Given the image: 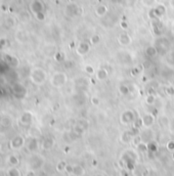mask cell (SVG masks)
Listing matches in <instances>:
<instances>
[{
	"mask_svg": "<svg viewBox=\"0 0 174 176\" xmlns=\"http://www.w3.org/2000/svg\"><path fill=\"white\" fill-rule=\"evenodd\" d=\"M29 78L33 84L41 86L47 81V72L40 67H35L30 71Z\"/></svg>",
	"mask_w": 174,
	"mask_h": 176,
	"instance_id": "cell-1",
	"label": "cell"
},
{
	"mask_svg": "<svg viewBox=\"0 0 174 176\" xmlns=\"http://www.w3.org/2000/svg\"><path fill=\"white\" fill-rule=\"evenodd\" d=\"M68 80H69V78L65 72L58 71L54 72L50 77V84L54 88H61L68 83Z\"/></svg>",
	"mask_w": 174,
	"mask_h": 176,
	"instance_id": "cell-2",
	"label": "cell"
},
{
	"mask_svg": "<svg viewBox=\"0 0 174 176\" xmlns=\"http://www.w3.org/2000/svg\"><path fill=\"white\" fill-rule=\"evenodd\" d=\"M166 11L167 8L165 4L163 2H160V3H157L154 7L150 8V16L152 20H159V19H161L166 14Z\"/></svg>",
	"mask_w": 174,
	"mask_h": 176,
	"instance_id": "cell-3",
	"label": "cell"
},
{
	"mask_svg": "<svg viewBox=\"0 0 174 176\" xmlns=\"http://www.w3.org/2000/svg\"><path fill=\"white\" fill-rule=\"evenodd\" d=\"M170 45H171L170 42H169V40L167 39V38L161 37L156 40V45L155 46H156L157 49H158L159 54L165 56V54L170 50Z\"/></svg>",
	"mask_w": 174,
	"mask_h": 176,
	"instance_id": "cell-4",
	"label": "cell"
},
{
	"mask_svg": "<svg viewBox=\"0 0 174 176\" xmlns=\"http://www.w3.org/2000/svg\"><path fill=\"white\" fill-rule=\"evenodd\" d=\"M136 120L135 113L132 110H125L120 116V121L123 125H129L133 124V122Z\"/></svg>",
	"mask_w": 174,
	"mask_h": 176,
	"instance_id": "cell-5",
	"label": "cell"
},
{
	"mask_svg": "<svg viewBox=\"0 0 174 176\" xmlns=\"http://www.w3.org/2000/svg\"><path fill=\"white\" fill-rule=\"evenodd\" d=\"M91 44L87 41H81L78 46L76 47V53L80 56H84L86 54H88L91 50Z\"/></svg>",
	"mask_w": 174,
	"mask_h": 176,
	"instance_id": "cell-6",
	"label": "cell"
},
{
	"mask_svg": "<svg viewBox=\"0 0 174 176\" xmlns=\"http://www.w3.org/2000/svg\"><path fill=\"white\" fill-rule=\"evenodd\" d=\"M29 164L31 166L32 170H38L40 169L44 164V160L39 155H33L29 161Z\"/></svg>",
	"mask_w": 174,
	"mask_h": 176,
	"instance_id": "cell-7",
	"label": "cell"
},
{
	"mask_svg": "<svg viewBox=\"0 0 174 176\" xmlns=\"http://www.w3.org/2000/svg\"><path fill=\"white\" fill-rule=\"evenodd\" d=\"M143 120V126L145 128H150L153 125L155 124V121H156V116L153 115L152 113H145V115L141 118Z\"/></svg>",
	"mask_w": 174,
	"mask_h": 176,
	"instance_id": "cell-8",
	"label": "cell"
},
{
	"mask_svg": "<svg viewBox=\"0 0 174 176\" xmlns=\"http://www.w3.org/2000/svg\"><path fill=\"white\" fill-rule=\"evenodd\" d=\"M118 43L121 46H124V47L129 46L132 43V37L128 33H121L118 36Z\"/></svg>",
	"mask_w": 174,
	"mask_h": 176,
	"instance_id": "cell-9",
	"label": "cell"
},
{
	"mask_svg": "<svg viewBox=\"0 0 174 176\" xmlns=\"http://www.w3.org/2000/svg\"><path fill=\"white\" fill-rule=\"evenodd\" d=\"M25 145V138L22 135H16L10 141V147L14 150H20Z\"/></svg>",
	"mask_w": 174,
	"mask_h": 176,
	"instance_id": "cell-10",
	"label": "cell"
},
{
	"mask_svg": "<svg viewBox=\"0 0 174 176\" xmlns=\"http://www.w3.org/2000/svg\"><path fill=\"white\" fill-rule=\"evenodd\" d=\"M33 121V115L31 112L26 111L22 114V116L20 117V123L24 126H29Z\"/></svg>",
	"mask_w": 174,
	"mask_h": 176,
	"instance_id": "cell-11",
	"label": "cell"
},
{
	"mask_svg": "<svg viewBox=\"0 0 174 176\" xmlns=\"http://www.w3.org/2000/svg\"><path fill=\"white\" fill-rule=\"evenodd\" d=\"M30 8H31V10H32L33 14H39V12L43 11L44 5L40 0H34V1L31 3V5H30Z\"/></svg>",
	"mask_w": 174,
	"mask_h": 176,
	"instance_id": "cell-12",
	"label": "cell"
},
{
	"mask_svg": "<svg viewBox=\"0 0 174 176\" xmlns=\"http://www.w3.org/2000/svg\"><path fill=\"white\" fill-rule=\"evenodd\" d=\"M66 12H67L68 16H79V14H81V9H80L79 6L76 5V4H70V5H68L67 8H66Z\"/></svg>",
	"mask_w": 174,
	"mask_h": 176,
	"instance_id": "cell-13",
	"label": "cell"
},
{
	"mask_svg": "<svg viewBox=\"0 0 174 176\" xmlns=\"http://www.w3.org/2000/svg\"><path fill=\"white\" fill-rule=\"evenodd\" d=\"M95 78L97 81H106L109 78V71L105 68L98 69L95 72Z\"/></svg>",
	"mask_w": 174,
	"mask_h": 176,
	"instance_id": "cell-14",
	"label": "cell"
},
{
	"mask_svg": "<svg viewBox=\"0 0 174 176\" xmlns=\"http://www.w3.org/2000/svg\"><path fill=\"white\" fill-rule=\"evenodd\" d=\"M108 11H109V8H108V6L105 5V4H99V5H97L96 8H95V14H96V16H98V18L105 16L106 14H108Z\"/></svg>",
	"mask_w": 174,
	"mask_h": 176,
	"instance_id": "cell-15",
	"label": "cell"
},
{
	"mask_svg": "<svg viewBox=\"0 0 174 176\" xmlns=\"http://www.w3.org/2000/svg\"><path fill=\"white\" fill-rule=\"evenodd\" d=\"M145 56H148V58H156V56H158L159 52H158V49H157L156 46L150 45V46H148V47L145 48Z\"/></svg>",
	"mask_w": 174,
	"mask_h": 176,
	"instance_id": "cell-16",
	"label": "cell"
},
{
	"mask_svg": "<svg viewBox=\"0 0 174 176\" xmlns=\"http://www.w3.org/2000/svg\"><path fill=\"white\" fill-rule=\"evenodd\" d=\"M38 147H39V143H38V139L37 137H33L32 136L30 138V140L27 143V147L30 152H35V150H38Z\"/></svg>",
	"mask_w": 174,
	"mask_h": 176,
	"instance_id": "cell-17",
	"label": "cell"
},
{
	"mask_svg": "<svg viewBox=\"0 0 174 176\" xmlns=\"http://www.w3.org/2000/svg\"><path fill=\"white\" fill-rule=\"evenodd\" d=\"M133 137H134V134H133L132 131H125L121 135V140L124 143H129L132 141Z\"/></svg>",
	"mask_w": 174,
	"mask_h": 176,
	"instance_id": "cell-18",
	"label": "cell"
},
{
	"mask_svg": "<svg viewBox=\"0 0 174 176\" xmlns=\"http://www.w3.org/2000/svg\"><path fill=\"white\" fill-rule=\"evenodd\" d=\"M165 61H166L167 65L174 67V50H169L165 54Z\"/></svg>",
	"mask_w": 174,
	"mask_h": 176,
	"instance_id": "cell-19",
	"label": "cell"
},
{
	"mask_svg": "<svg viewBox=\"0 0 174 176\" xmlns=\"http://www.w3.org/2000/svg\"><path fill=\"white\" fill-rule=\"evenodd\" d=\"M73 174L74 176H82L85 174V169L80 165H74L73 166Z\"/></svg>",
	"mask_w": 174,
	"mask_h": 176,
	"instance_id": "cell-20",
	"label": "cell"
},
{
	"mask_svg": "<svg viewBox=\"0 0 174 176\" xmlns=\"http://www.w3.org/2000/svg\"><path fill=\"white\" fill-rule=\"evenodd\" d=\"M53 145H54V140L51 137H47L42 143V147H43V148H45V150H50Z\"/></svg>",
	"mask_w": 174,
	"mask_h": 176,
	"instance_id": "cell-21",
	"label": "cell"
},
{
	"mask_svg": "<svg viewBox=\"0 0 174 176\" xmlns=\"http://www.w3.org/2000/svg\"><path fill=\"white\" fill-rule=\"evenodd\" d=\"M0 124L5 128H8L9 126H11V118L9 116H3L0 119Z\"/></svg>",
	"mask_w": 174,
	"mask_h": 176,
	"instance_id": "cell-22",
	"label": "cell"
},
{
	"mask_svg": "<svg viewBox=\"0 0 174 176\" xmlns=\"http://www.w3.org/2000/svg\"><path fill=\"white\" fill-rule=\"evenodd\" d=\"M101 40V37L99 34H93V35L90 37V39H89V43H90L92 46H95V45H97V44H99Z\"/></svg>",
	"mask_w": 174,
	"mask_h": 176,
	"instance_id": "cell-23",
	"label": "cell"
},
{
	"mask_svg": "<svg viewBox=\"0 0 174 176\" xmlns=\"http://www.w3.org/2000/svg\"><path fill=\"white\" fill-rule=\"evenodd\" d=\"M7 162L9 163L11 166H18L19 163H20V160H19V158L16 155H10L7 158Z\"/></svg>",
	"mask_w": 174,
	"mask_h": 176,
	"instance_id": "cell-24",
	"label": "cell"
},
{
	"mask_svg": "<svg viewBox=\"0 0 174 176\" xmlns=\"http://www.w3.org/2000/svg\"><path fill=\"white\" fill-rule=\"evenodd\" d=\"M130 87L127 85H125V84H122V85L119 87V92H120L121 95H124V96H126V95H128L129 93H130Z\"/></svg>",
	"mask_w": 174,
	"mask_h": 176,
	"instance_id": "cell-25",
	"label": "cell"
},
{
	"mask_svg": "<svg viewBox=\"0 0 174 176\" xmlns=\"http://www.w3.org/2000/svg\"><path fill=\"white\" fill-rule=\"evenodd\" d=\"M156 100H157L156 96H155L153 93H148V94L145 96V103H148V105H155V103H156Z\"/></svg>",
	"mask_w": 174,
	"mask_h": 176,
	"instance_id": "cell-26",
	"label": "cell"
},
{
	"mask_svg": "<svg viewBox=\"0 0 174 176\" xmlns=\"http://www.w3.org/2000/svg\"><path fill=\"white\" fill-rule=\"evenodd\" d=\"M7 175L8 176H21V172L16 166H11L7 170Z\"/></svg>",
	"mask_w": 174,
	"mask_h": 176,
	"instance_id": "cell-27",
	"label": "cell"
},
{
	"mask_svg": "<svg viewBox=\"0 0 174 176\" xmlns=\"http://www.w3.org/2000/svg\"><path fill=\"white\" fill-rule=\"evenodd\" d=\"M83 71H84V73H86L87 75H94L95 74V70H94V68H93V66H91V65H89V63H87V65H85L83 67Z\"/></svg>",
	"mask_w": 174,
	"mask_h": 176,
	"instance_id": "cell-28",
	"label": "cell"
},
{
	"mask_svg": "<svg viewBox=\"0 0 174 176\" xmlns=\"http://www.w3.org/2000/svg\"><path fill=\"white\" fill-rule=\"evenodd\" d=\"M159 123L161 124V126L167 127V126H169V125H170V120H169V118L167 117V116L163 115V116H161V117L159 118Z\"/></svg>",
	"mask_w": 174,
	"mask_h": 176,
	"instance_id": "cell-29",
	"label": "cell"
},
{
	"mask_svg": "<svg viewBox=\"0 0 174 176\" xmlns=\"http://www.w3.org/2000/svg\"><path fill=\"white\" fill-rule=\"evenodd\" d=\"M145 70V68H143V65H140V66H136V67H134L132 69V71H131V75H133V76H137V75H139V74L141 73V72Z\"/></svg>",
	"mask_w": 174,
	"mask_h": 176,
	"instance_id": "cell-30",
	"label": "cell"
},
{
	"mask_svg": "<svg viewBox=\"0 0 174 176\" xmlns=\"http://www.w3.org/2000/svg\"><path fill=\"white\" fill-rule=\"evenodd\" d=\"M141 3H143L145 7L152 8L157 4V0H143V1H141Z\"/></svg>",
	"mask_w": 174,
	"mask_h": 176,
	"instance_id": "cell-31",
	"label": "cell"
},
{
	"mask_svg": "<svg viewBox=\"0 0 174 176\" xmlns=\"http://www.w3.org/2000/svg\"><path fill=\"white\" fill-rule=\"evenodd\" d=\"M53 58L56 59V61H63V59H65V56H63V52L61 51H56V54L53 56Z\"/></svg>",
	"mask_w": 174,
	"mask_h": 176,
	"instance_id": "cell-32",
	"label": "cell"
},
{
	"mask_svg": "<svg viewBox=\"0 0 174 176\" xmlns=\"http://www.w3.org/2000/svg\"><path fill=\"white\" fill-rule=\"evenodd\" d=\"M165 92L167 96H174V87L173 86H167L165 87Z\"/></svg>",
	"mask_w": 174,
	"mask_h": 176,
	"instance_id": "cell-33",
	"label": "cell"
},
{
	"mask_svg": "<svg viewBox=\"0 0 174 176\" xmlns=\"http://www.w3.org/2000/svg\"><path fill=\"white\" fill-rule=\"evenodd\" d=\"M90 103L92 105L97 107V105H99V103H101V99H99V97H97V96H92L90 98Z\"/></svg>",
	"mask_w": 174,
	"mask_h": 176,
	"instance_id": "cell-34",
	"label": "cell"
},
{
	"mask_svg": "<svg viewBox=\"0 0 174 176\" xmlns=\"http://www.w3.org/2000/svg\"><path fill=\"white\" fill-rule=\"evenodd\" d=\"M66 166H67V164H66L65 162H59L58 164V166H56V170H58V172H61V171H65Z\"/></svg>",
	"mask_w": 174,
	"mask_h": 176,
	"instance_id": "cell-35",
	"label": "cell"
},
{
	"mask_svg": "<svg viewBox=\"0 0 174 176\" xmlns=\"http://www.w3.org/2000/svg\"><path fill=\"white\" fill-rule=\"evenodd\" d=\"M148 150H152V152H155V150H157V145L154 141H150V143H148Z\"/></svg>",
	"mask_w": 174,
	"mask_h": 176,
	"instance_id": "cell-36",
	"label": "cell"
},
{
	"mask_svg": "<svg viewBox=\"0 0 174 176\" xmlns=\"http://www.w3.org/2000/svg\"><path fill=\"white\" fill-rule=\"evenodd\" d=\"M166 147H167V150H168L173 152V150H174V140H169L168 143H167Z\"/></svg>",
	"mask_w": 174,
	"mask_h": 176,
	"instance_id": "cell-37",
	"label": "cell"
},
{
	"mask_svg": "<svg viewBox=\"0 0 174 176\" xmlns=\"http://www.w3.org/2000/svg\"><path fill=\"white\" fill-rule=\"evenodd\" d=\"M35 16H36V19H37L38 21H44V19H45V16H44L43 11L39 12V14H35Z\"/></svg>",
	"mask_w": 174,
	"mask_h": 176,
	"instance_id": "cell-38",
	"label": "cell"
},
{
	"mask_svg": "<svg viewBox=\"0 0 174 176\" xmlns=\"http://www.w3.org/2000/svg\"><path fill=\"white\" fill-rule=\"evenodd\" d=\"M120 27L123 30H127V29H128V24H127L126 22H124V21H122V22L120 23Z\"/></svg>",
	"mask_w": 174,
	"mask_h": 176,
	"instance_id": "cell-39",
	"label": "cell"
},
{
	"mask_svg": "<svg viewBox=\"0 0 174 176\" xmlns=\"http://www.w3.org/2000/svg\"><path fill=\"white\" fill-rule=\"evenodd\" d=\"M169 4H170V6L174 9V0H169Z\"/></svg>",
	"mask_w": 174,
	"mask_h": 176,
	"instance_id": "cell-40",
	"label": "cell"
},
{
	"mask_svg": "<svg viewBox=\"0 0 174 176\" xmlns=\"http://www.w3.org/2000/svg\"><path fill=\"white\" fill-rule=\"evenodd\" d=\"M171 131H172V132H174V122H173L172 126H171Z\"/></svg>",
	"mask_w": 174,
	"mask_h": 176,
	"instance_id": "cell-41",
	"label": "cell"
},
{
	"mask_svg": "<svg viewBox=\"0 0 174 176\" xmlns=\"http://www.w3.org/2000/svg\"><path fill=\"white\" fill-rule=\"evenodd\" d=\"M92 176H103V174H94V175H92Z\"/></svg>",
	"mask_w": 174,
	"mask_h": 176,
	"instance_id": "cell-42",
	"label": "cell"
},
{
	"mask_svg": "<svg viewBox=\"0 0 174 176\" xmlns=\"http://www.w3.org/2000/svg\"><path fill=\"white\" fill-rule=\"evenodd\" d=\"M172 32H173V33H174V23H173V24H172Z\"/></svg>",
	"mask_w": 174,
	"mask_h": 176,
	"instance_id": "cell-43",
	"label": "cell"
},
{
	"mask_svg": "<svg viewBox=\"0 0 174 176\" xmlns=\"http://www.w3.org/2000/svg\"><path fill=\"white\" fill-rule=\"evenodd\" d=\"M160 2H164V1H166V0H159Z\"/></svg>",
	"mask_w": 174,
	"mask_h": 176,
	"instance_id": "cell-44",
	"label": "cell"
},
{
	"mask_svg": "<svg viewBox=\"0 0 174 176\" xmlns=\"http://www.w3.org/2000/svg\"><path fill=\"white\" fill-rule=\"evenodd\" d=\"M0 164H1V158H0Z\"/></svg>",
	"mask_w": 174,
	"mask_h": 176,
	"instance_id": "cell-45",
	"label": "cell"
},
{
	"mask_svg": "<svg viewBox=\"0 0 174 176\" xmlns=\"http://www.w3.org/2000/svg\"><path fill=\"white\" fill-rule=\"evenodd\" d=\"M138 1H143V0H138Z\"/></svg>",
	"mask_w": 174,
	"mask_h": 176,
	"instance_id": "cell-46",
	"label": "cell"
}]
</instances>
